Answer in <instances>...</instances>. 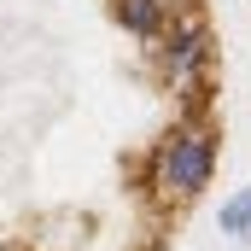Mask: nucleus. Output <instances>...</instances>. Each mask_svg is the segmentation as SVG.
<instances>
[{"instance_id": "nucleus-1", "label": "nucleus", "mask_w": 251, "mask_h": 251, "mask_svg": "<svg viewBox=\"0 0 251 251\" xmlns=\"http://www.w3.org/2000/svg\"><path fill=\"white\" fill-rule=\"evenodd\" d=\"M216 158H222L216 128L181 123L176 134H164L158 152H152V187L164 193V199H199L216 181Z\"/></svg>"}, {"instance_id": "nucleus-2", "label": "nucleus", "mask_w": 251, "mask_h": 251, "mask_svg": "<svg viewBox=\"0 0 251 251\" xmlns=\"http://www.w3.org/2000/svg\"><path fill=\"white\" fill-rule=\"evenodd\" d=\"M210 59H216V41L204 29V18H170L164 35H158V64L176 88H193L210 76Z\"/></svg>"}, {"instance_id": "nucleus-3", "label": "nucleus", "mask_w": 251, "mask_h": 251, "mask_svg": "<svg viewBox=\"0 0 251 251\" xmlns=\"http://www.w3.org/2000/svg\"><path fill=\"white\" fill-rule=\"evenodd\" d=\"M111 18L123 24L134 41H158L176 12H170V0H111Z\"/></svg>"}, {"instance_id": "nucleus-4", "label": "nucleus", "mask_w": 251, "mask_h": 251, "mask_svg": "<svg viewBox=\"0 0 251 251\" xmlns=\"http://www.w3.org/2000/svg\"><path fill=\"white\" fill-rule=\"evenodd\" d=\"M216 228H222L228 240L251 246V187H240V193H228V199H222V210H216Z\"/></svg>"}]
</instances>
